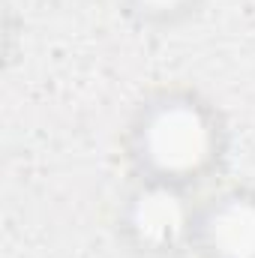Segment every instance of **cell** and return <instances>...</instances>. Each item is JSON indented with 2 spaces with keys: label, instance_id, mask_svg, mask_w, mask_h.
<instances>
[{
  "label": "cell",
  "instance_id": "6da1fadb",
  "mask_svg": "<svg viewBox=\"0 0 255 258\" xmlns=\"http://www.w3.org/2000/svg\"><path fill=\"white\" fill-rule=\"evenodd\" d=\"M231 123L201 87L165 81L147 87L129 108L120 150L129 177L201 192L231 159Z\"/></svg>",
  "mask_w": 255,
  "mask_h": 258
},
{
  "label": "cell",
  "instance_id": "3957f363",
  "mask_svg": "<svg viewBox=\"0 0 255 258\" xmlns=\"http://www.w3.org/2000/svg\"><path fill=\"white\" fill-rule=\"evenodd\" d=\"M192 258H255V183H222L198 198Z\"/></svg>",
  "mask_w": 255,
  "mask_h": 258
},
{
  "label": "cell",
  "instance_id": "7a4b0ae2",
  "mask_svg": "<svg viewBox=\"0 0 255 258\" xmlns=\"http://www.w3.org/2000/svg\"><path fill=\"white\" fill-rule=\"evenodd\" d=\"M201 192L129 177L111 210L114 243L129 258H192Z\"/></svg>",
  "mask_w": 255,
  "mask_h": 258
},
{
  "label": "cell",
  "instance_id": "277c9868",
  "mask_svg": "<svg viewBox=\"0 0 255 258\" xmlns=\"http://www.w3.org/2000/svg\"><path fill=\"white\" fill-rule=\"evenodd\" d=\"M210 0H114L120 18L141 33H174L195 24Z\"/></svg>",
  "mask_w": 255,
  "mask_h": 258
}]
</instances>
